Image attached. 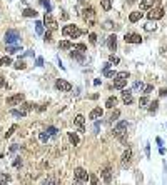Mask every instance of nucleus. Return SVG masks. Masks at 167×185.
I'll return each instance as SVG.
<instances>
[{
  "instance_id": "f257e3e1",
  "label": "nucleus",
  "mask_w": 167,
  "mask_h": 185,
  "mask_svg": "<svg viewBox=\"0 0 167 185\" xmlns=\"http://www.w3.org/2000/svg\"><path fill=\"white\" fill-rule=\"evenodd\" d=\"M80 15H82V18H84V22H85L89 27H94V25H95V15H97V13H95V10H94V7L87 5V7L82 10Z\"/></svg>"
},
{
  "instance_id": "f03ea898",
  "label": "nucleus",
  "mask_w": 167,
  "mask_h": 185,
  "mask_svg": "<svg viewBox=\"0 0 167 185\" xmlns=\"http://www.w3.org/2000/svg\"><path fill=\"white\" fill-rule=\"evenodd\" d=\"M20 42V32L15 30V28H10V30L5 32V43L7 45H17Z\"/></svg>"
},
{
  "instance_id": "7ed1b4c3",
  "label": "nucleus",
  "mask_w": 167,
  "mask_h": 185,
  "mask_svg": "<svg viewBox=\"0 0 167 185\" xmlns=\"http://www.w3.org/2000/svg\"><path fill=\"white\" fill-rule=\"evenodd\" d=\"M127 127H129V122L122 120L114 127V135L117 139H120L122 142H125V132H127Z\"/></svg>"
},
{
  "instance_id": "20e7f679",
  "label": "nucleus",
  "mask_w": 167,
  "mask_h": 185,
  "mask_svg": "<svg viewBox=\"0 0 167 185\" xmlns=\"http://www.w3.org/2000/svg\"><path fill=\"white\" fill-rule=\"evenodd\" d=\"M62 33L65 37H70V38H77V37H80L82 35V30L78 28L77 25H65L62 28Z\"/></svg>"
},
{
  "instance_id": "39448f33",
  "label": "nucleus",
  "mask_w": 167,
  "mask_h": 185,
  "mask_svg": "<svg viewBox=\"0 0 167 185\" xmlns=\"http://www.w3.org/2000/svg\"><path fill=\"white\" fill-rule=\"evenodd\" d=\"M43 27H47L48 30H57L58 23H57V20L50 15V13H45V15H43Z\"/></svg>"
},
{
  "instance_id": "423d86ee",
  "label": "nucleus",
  "mask_w": 167,
  "mask_h": 185,
  "mask_svg": "<svg viewBox=\"0 0 167 185\" xmlns=\"http://www.w3.org/2000/svg\"><path fill=\"white\" fill-rule=\"evenodd\" d=\"M73 175H75V180H78V182H87L90 177V173H87V170L85 168H82V167H77L75 170H73Z\"/></svg>"
},
{
  "instance_id": "0eeeda50",
  "label": "nucleus",
  "mask_w": 167,
  "mask_h": 185,
  "mask_svg": "<svg viewBox=\"0 0 167 185\" xmlns=\"http://www.w3.org/2000/svg\"><path fill=\"white\" fill-rule=\"evenodd\" d=\"M147 17H149V20H159V18L164 17V8H162V7L150 8V10L147 12Z\"/></svg>"
},
{
  "instance_id": "6e6552de",
  "label": "nucleus",
  "mask_w": 167,
  "mask_h": 185,
  "mask_svg": "<svg viewBox=\"0 0 167 185\" xmlns=\"http://www.w3.org/2000/svg\"><path fill=\"white\" fill-rule=\"evenodd\" d=\"M55 87H57V90H60V92H70L72 90V84H68V82L63 80V79H58L55 82Z\"/></svg>"
},
{
  "instance_id": "1a4fd4ad",
  "label": "nucleus",
  "mask_w": 167,
  "mask_h": 185,
  "mask_svg": "<svg viewBox=\"0 0 167 185\" xmlns=\"http://www.w3.org/2000/svg\"><path fill=\"white\" fill-rule=\"evenodd\" d=\"M23 94H15V95H10L7 99V105H18V104H22L23 102Z\"/></svg>"
},
{
  "instance_id": "9d476101",
  "label": "nucleus",
  "mask_w": 167,
  "mask_h": 185,
  "mask_svg": "<svg viewBox=\"0 0 167 185\" xmlns=\"http://www.w3.org/2000/svg\"><path fill=\"white\" fill-rule=\"evenodd\" d=\"M100 177L104 178L105 183H110V182H112V170H110L109 165H105V167L100 170Z\"/></svg>"
},
{
  "instance_id": "9b49d317",
  "label": "nucleus",
  "mask_w": 167,
  "mask_h": 185,
  "mask_svg": "<svg viewBox=\"0 0 167 185\" xmlns=\"http://www.w3.org/2000/svg\"><path fill=\"white\" fill-rule=\"evenodd\" d=\"M124 40H125V43H140L142 37L139 35V33H125Z\"/></svg>"
},
{
  "instance_id": "f8f14e48",
  "label": "nucleus",
  "mask_w": 167,
  "mask_h": 185,
  "mask_svg": "<svg viewBox=\"0 0 167 185\" xmlns=\"http://www.w3.org/2000/svg\"><path fill=\"white\" fill-rule=\"evenodd\" d=\"M73 124H75V127L78 129V132H85V117L84 115H77L75 119H73Z\"/></svg>"
},
{
  "instance_id": "ddd939ff",
  "label": "nucleus",
  "mask_w": 167,
  "mask_h": 185,
  "mask_svg": "<svg viewBox=\"0 0 167 185\" xmlns=\"http://www.w3.org/2000/svg\"><path fill=\"white\" fill-rule=\"evenodd\" d=\"M132 162V148L127 147V150L124 153H122V160H120V163H122V167H127Z\"/></svg>"
},
{
  "instance_id": "4468645a",
  "label": "nucleus",
  "mask_w": 167,
  "mask_h": 185,
  "mask_svg": "<svg viewBox=\"0 0 167 185\" xmlns=\"http://www.w3.org/2000/svg\"><path fill=\"white\" fill-rule=\"evenodd\" d=\"M107 47H109L110 52H115V48H117V37H115V33H112V35L107 37Z\"/></svg>"
},
{
  "instance_id": "2eb2a0df",
  "label": "nucleus",
  "mask_w": 167,
  "mask_h": 185,
  "mask_svg": "<svg viewBox=\"0 0 167 185\" xmlns=\"http://www.w3.org/2000/svg\"><path fill=\"white\" fill-rule=\"evenodd\" d=\"M102 114H104V110L100 109V107H95V109H92L90 110V114H89V119H92L94 122H97L102 117Z\"/></svg>"
},
{
  "instance_id": "dca6fc26",
  "label": "nucleus",
  "mask_w": 167,
  "mask_h": 185,
  "mask_svg": "<svg viewBox=\"0 0 167 185\" xmlns=\"http://www.w3.org/2000/svg\"><path fill=\"white\" fill-rule=\"evenodd\" d=\"M155 2H159V0H140V12L149 10V8H154Z\"/></svg>"
},
{
  "instance_id": "f3484780",
  "label": "nucleus",
  "mask_w": 167,
  "mask_h": 185,
  "mask_svg": "<svg viewBox=\"0 0 167 185\" xmlns=\"http://www.w3.org/2000/svg\"><path fill=\"white\" fill-rule=\"evenodd\" d=\"M122 100H124L125 105H130L134 102V97H132V92L130 90H124L122 92Z\"/></svg>"
},
{
  "instance_id": "a211bd4d",
  "label": "nucleus",
  "mask_w": 167,
  "mask_h": 185,
  "mask_svg": "<svg viewBox=\"0 0 167 185\" xmlns=\"http://www.w3.org/2000/svg\"><path fill=\"white\" fill-rule=\"evenodd\" d=\"M58 182H60L58 175H48V177L43 180V185H58Z\"/></svg>"
},
{
  "instance_id": "6ab92c4d",
  "label": "nucleus",
  "mask_w": 167,
  "mask_h": 185,
  "mask_svg": "<svg viewBox=\"0 0 167 185\" xmlns=\"http://www.w3.org/2000/svg\"><path fill=\"white\" fill-rule=\"evenodd\" d=\"M142 15H144V12H132L130 15H129V20L132 22V23H135V22H139L140 18H142Z\"/></svg>"
},
{
  "instance_id": "aec40b11",
  "label": "nucleus",
  "mask_w": 167,
  "mask_h": 185,
  "mask_svg": "<svg viewBox=\"0 0 167 185\" xmlns=\"http://www.w3.org/2000/svg\"><path fill=\"white\" fill-rule=\"evenodd\" d=\"M58 48H62V50H70V48H73V43L68 42V40H62L58 43Z\"/></svg>"
},
{
  "instance_id": "412c9836",
  "label": "nucleus",
  "mask_w": 167,
  "mask_h": 185,
  "mask_svg": "<svg viewBox=\"0 0 167 185\" xmlns=\"http://www.w3.org/2000/svg\"><path fill=\"white\" fill-rule=\"evenodd\" d=\"M68 140H70L72 145H78V142H80V139L75 132H68Z\"/></svg>"
},
{
  "instance_id": "4be33fe9",
  "label": "nucleus",
  "mask_w": 167,
  "mask_h": 185,
  "mask_svg": "<svg viewBox=\"0 0 167 185\" xmlns=\"http://www.w3.org/2000/svg\"><path fill=\"white\" fill-rule=\"evenodd\" d=\"M115 105H117V99H115V97H109L107 102H105V107H107V109H114Z\"/></svg>"
},
{
  "instance_id": "5701e85b",
  "label": "nucleus",
  "mask_w": 167,
  "mask_h": 185,
  "mask_svg": "<svg viewBox=\"0 0 167 185\" xmlns=\"http://www.w3.org/2000/svg\"><path fill=\"white\" fill-rule=\"evenodd\" d=\"M0 65H2V67H8V65H12V58L8 57V55L2 57V58H0Z\"/></svg>"
},
{
  "instance_id": "b1692460",
  "label": "nucleus",
  "mask_w": 167,
  "mask_h": 185,
  "mask_svg": "<svg viewBox=\"0 0 167 185\" xmlns=\"http://www.w3.org/2000/svg\"><path fill=\"white\" fill-rule=\"evenodd\" d=\"M7 52H8V53H17V52H22V47H20V45H7Z\"/></svg>"
},
{
  "instance_id": "393cba45",
  "label": "nucleus",
  "mask_w": 167,
  "mask_h": 185,
  "mask_svg": "<svg viewBox=\"0 0 167 185\" xmlns=\"http://www.w3.org/2000/svg\"><path fill=\"white\" fill-rule=\"evenodd\" d=\"M125 84H127V80H124V79H117V80H114V87H115V89H124Z\"/></svg>"
},
{
  "instance_id": "a878e982",
  "label": "nucleus",
  "mask_w": 167,
  "mask_h": 185,
  "mask_svg": "<svg viewBox=\"0 0 167 185\" xmlns=\"http://www.w3.org/2000/svg\"><path fill=\"white\" fill-rule=\"evenodd\" d=\"M23 17H37V12L33 10V8H25V10L22 12Z\"/></svg>"
},
{
  "instance_id": "bb28decb",
  "label": "nucleus",
  "mask_w": 167,
  "mask_h": 185,
  "mask_svg": "<svg viewBox=\"0 0 167 185\" xmlns=\"http://www.w3.org/2000/svg\"><path fill=\"white\" fill-rule=\"evenodd\" d=\"M73 50H77L78 53H85L87 52V47L84 45V43H75V45H73Z\"/></svg>"
},
{
  "instance_id": "cd10ccee",
  "label": "nucleus",
  "mask_w": 167,
  "mask_h": 185,
  "mask_svg": "<svg viewBox=\"0 0 167 185\" xmlns=\"http://www.w3.org/2000/svg\"><path fill=\"white\" fill-rule=\"evenodd\" d=\"M70 55V58H73V60H78V62H84V53H77V52H70L68 53Z\"/></svg>"
},
{
  "instance_id": "c85d7f7f",
  "label": "nucleus",
  "mask_w": 167,
  "mask_h": 185,
  "mask_svg": "<svg viewBox=\"0 0 167 185\" xmlns=\"http://www.w3.org/2000/svg\"><path fill=\"white\" fill-rule=\"evenodd\" d=\"M100 5L104 10H110V7H112V0H100Z\"/></svg>"
},
{
  "instance_id": "c756f323",
  "label": "nucleus",
  "mask_w": 167,
  "mask_h": 185,
  "mask_svg": "<svg viewBox=\"0 0 167 185\" xmlns=\"http://www.w3.org/2000/svg\"><path fill=\"white\" fill-rule=\"evenodd\" d=\"M22 109H23V112H25V114H27L28 110L35 109V105H33V104H30V102H23V104H22Z\"/></svg>"
},
{
  "instance_id": "7c9ffc66",
  "label": "nucleus",
  "mask_w": 167,
  "mask_h": 185,
  "mask_svg": "<svg viewBox=\"0 0 167 185\" xmlns=\"http://www.w3.org/2000/svg\"><path fill=\"white\" fill-rule=\"evenodd\" d=\"M159 109V102L157 100H154V102H150V105H149V112H152V114H154V112Z\"/></svg>"
},
{
  "instance_id": "2f4dec72",
  "label": "nucleus",
  "mask_w": 167,
  "mask_h": 185,
  "mask_svg": "<svg viewBox=\"0 0 167 185\" xmlns=\"http://www.w3.org/2000/svg\"><path fill=\"white\" fill-rule=\"evenodd\" d=\"M13 67H15L17 70H23L27 65H25V62H23V60H17V62H15V65H13Z\"/></svg>"
},
{
  "instance_id": "473e14b6",
  "label": "nucleus",
  "mask_w": 167,
  "mask_h": 185,
  "mask_svg": "<svg viewBox=\"0 0 167 185\" xmlns=\"http://www.w3.org/2000/svg\"><path fill=\"white\" fill-rule=\"evenodd\" d=\"M35 30H37V33H38V35H40V33L43 32V22H40V20H38V22H35Z\"/></svg>"
},
{
  "instance_id": "72a5a7b5",
  "label": "nucleus",
  "mask_w": 167,
  "mask_h": 185,
  "mask_svg": "<svg viewBox=\"0 0 167 185\" xmlns=\"http://www.w3.org/2000/svg\"><path fill=\"white\" fill-rule=\"evenodd\" d=\"M40 5L47 8V13L52 10V5H50V2H48V0H40Z\"/></svg>"
},
{
  "instance_id": "f704fd0d",
  "label": "nucleus",
  "mask_w": 167,
  "mask_h": 185,
  "mask_svg": "<svg viewBox=\"0 0 167 185\" xmlns=\"http://www.w3.org/2000/svg\"><path fill=\"white\" fill-rule=\"evenodd\" d=\"M144 28H145L147 32H150V30H155V23H154V22L150 20V22H147L145 25H144Z\"/></svg>"
},
{
  "instance_id": "c9c22d12",
  "label": "nucleus",
  "mask_w": 167,
  "mask_h": 185,
  "mask_svg": "<svg viewBox=\"0 0 167 185\" xmlns=\"http://www.w3.org/2000/svg\"><path fill=\"white\" fill-rule=\"evenodd\" d=\"M119 115H120V110H114V112H112V114H110V122H115L117 119H119Z\"/></svg>"
},
{
  "instance_id": "e433bc0d",
  "label": "nucleus",
  "mask_w": 167,
  "mask_h": 185,
  "mask_svg": "<svg viewBox=\"0 0 167 185\" xmlns=\"http://www.w3.org/2000/svg\"><path fill=\"white\" fill-rule=\"evenodd\" d=\"M17 130V125H12L10 129H8V132H5V139H8V137H12L13 135V132Z\"/></svg>"
},
{
  "instance_id": "4c0bfd02",
  "label": "nucleus",
  "mask_w": 167,
  "mask_h": 185,
  "mask_svg": "<svg viewBox=\"0 0 167 185\" xmlns=\"http://www.w3.org/2000/svg\"><path fill=\"white\" fill-rule=\"evenodd\" d=\"M10 114H12L13 117H25V115H27V114H25V112H23V110H12Z\"/></svg>"
},
{
  "instance_id": "58836bf2",
  "label": "nucleus",
  "mask_w": 167,
  "mask_h": 185,
  "mask_svg": "<svg viewBox=\"0 0 167 185\" xmlns=\"http://www.w3.org/2000/svg\"><path fill=\"white\" fill-rule=\"evenodd\" d=\"M117 79L127 80V79H129V72H119V74H117Z\"/></svg>"
},
{
  "instance_id": "ea45409f",
  "label": "nucleus",
  "mask_w": 167,
  "mask_h": 185,
  "mask_svg": "<svg viewBox=\"0 0 167 185\" xmlns=\"http://www.w3.org/2000/svg\"><path fill=\"white\" fill-rule=\"evenodd\" d=\"M89 40H90L92 45H95V43H97V35H95V33H89Z\"/></svg>"
},
{
  "instance_id": "a19ab883",
  "label": "nucleus",
  "mask_w": 167,
  "mask_h": 185,
  "mask_svg": "<svg viewBox=\"0 0 167 185\" xmlns=\"http://www.w3.org/2000/svg\"><path fill=\"white\" fill-rule=\"evenodd\" d=\"M90 180V185H99V180H97V175H90L89 177Z\"/></svg>"
},
{
  "instance_id": "79ce46f5",
  "label": "nucleus",
  "mask_w": 167,
  "mask_h": 185,
  "mask_svg": "<svg viewBox=\"0 0 167 185\" xmlns=\"http://www.w3.org/2000/svg\"><path fill=\"white\" fill-rule=\"evenodd\" d=\"M139 104H140V107H145L147 104H149V99H147V97H140Z\"/></svg>"
},
{
  "instance_id": "37998d69",
  "label": "nucleus",
  "mask_w": 167,
  "mask_h": 185,
  "mask_svg": "<svg viewBox=\"0 0 167 185\" xmlns=\"http://www.w3.org/2000/svg\"><path fill=\"white\" fill-rule=\"evenodd\" d=\"M45 132H47V134H48V135H55V134H57V132H58V130H57V129H55V127H48V129H47V130H45Z\"/></svg>"
},
{
  "instance_id": "c03bdc74",
  "label": "nucleus",
  "mask_w": 167,
  "mask_h": 185,
  "mask_svg": "<svg viewBox=\"0 0 167 185\" xmlns=\"http://www.w3.org/2000/svg\"><path fill=\"white\" fill-rule=\"evenodd\" d=\"M43 40H45V42H52V32H50V30H48L45 35H43Z\"/></svg>"
},
{
  "instance_id": "a18cd8bd",
  "label": "nucleus",
  "mask_w": 167,
  "mask_h": 185,
  "mask_svg": "<svg viewBox=\"0 0 167 185\" xmlns=\"http://www.w3.org/2000/svg\"><path fill=\"white\" fill-rule=\"evenodd\" d=\"M48 137H50V135H48L47 132H42V134H40V140H42V142H47Z\"/></svg>"
},
{
  "instance_id": "49530a36",
  "label": "nucleus",
  "mask_w": 167,
  "mask_h": 185,
  "mask_svg": "<svg viewBox=\"0 0 167 185\" xmlns=\"http://www.w3.org/2000/svg\"><path fill=\"white\" fill-rule=\"evenodd\" d=\"M109 62H110V64H115V65H117V64H119V62H120V60H119V57H114V55H110V58H109Z\"/></svg>"
},
{
  "instance_id": "de8ad7c7",
  "label": "nucleus",
  "mask_w": 167,
  "mask_h": 185,
  "mask_svg": "<svg viewBox=\"0 0 167 185\" xmlns=\"http://www.w3.org/2000/svg\"><path fill=\"white\" fill-rule=\"evenodd\" d=\"M104 75H105V77H117V74H115L114 70H105Z\"/></svg>"
},
{
  "instance_id": "09e8293b",
  "label": "nucleus",
  "mask_w": 167,
  "mask_h": 185,
  "mask_svg": "<svg viewBox=\"0 0 167 185\" xmlns=\"http://www.w3.org/2000/svg\"><path fill=\"white\" fill-rule=\"evenodd\" d=\"M112 27H114V23H112L110 20H107V22L104 23V28H107V30H109V28H112Z\"/></svg>"
},
{
  "instance_id": "8fccbe9b",
  "label": "nucleus",
  "mask_w": 167,
  "mask_h": 185,
  "mask_svg": "<svg viewBox=\"0 0 167 185\" xmlns=\"http://www.w3.org/2000/svg\"><path fill=\"white\" fill-rule=\"evenodd\" d=\"M144 90H145V92H144V94H145V95H149V94H150V92H152V85H147V87H145V89H144Z\"/></svg>"
},
{
  "instance_id": "3c124183",
  "label": "nucleus",
  "mask_w": 167,
  "mask_h": 185,
  "mask_svg": "<svg viewBox=\"0 0 167 185\" xmlns=\"http://www.w3.org/2000/svg\"><path fill=\"white\" fill-rule=\"evenodd\" d=\"M37 65H38V67H42V65H43V58H40V57L37 58Z\"/></svg>"
},
{
  "instance_id": "603ef678",
  "label": "nucleus",
  "mask_w": 167,
  "mask_h": 185,
  "mask_svg": "<svg viewBox=\"0 0 167 185\" xmlns=\"http://www.w3.org/2000/svg\"><path fill=\"white\" fill-rule=\"evenodd\" d=\"M13 165H15V167H20V165H22V160H20V158H17L15 162H13Z\"/></svg>"
},
{
  "instance_id": "864d4df0",
  "label": "nucleus",
  "mask_w": 167,
  "mask_h": 185,
  "mask_svg": "<svg viewBox=\"0 0 167 185\" xmlns=\"http://www.w3.org/2000/svg\"><path fill=\"white\" fill-rule=\"evenodd\" d=\"M110 65H112L110 62H107V64H104V72H105V70H109V69H110Z\"/></svg>"
},
{
  "instance_id": "5fc2aeb1",
  "label": "nucleus",
  "mask_w": 167,
  "mask_h": 185,
  "mask_svg": "<svg viewBox=\"0 0 167 185\" xmlns=\"http://www.w3.org/2000/svg\"><path fill=\"white\" fill-rule=\"evenodd\" d=\"M159 94H160V97H165V95H167V89H162Z\"/></svg>"
},
{
  "instance_id": "6e6d98bb",
  "label": "nucleus",
  "mask_w": 167,
  "mask_h": 185,
  "mask_svg": "<svg viewBox=\"0 0 167 185\" xmlns=\"http://www.w3.org/2000/svg\"><path fill=\"white\" fill-rule=\"evenodd\" d=\"M0 87H5V80H3L2 77H0Z\"/></svg>"
},
{
  "instance_id": "4d7b16f0",
  "label": "nucleus",
  "mask_w": 167,
  "mask_h": 185,
  "mask_svg": "<svg viewBox=\"0 0 167 185\" xmlns=\"http://www.w3.org/2000/svg\"><path fill=\"white\" fill-rule=\"evenodd\" d=\"M72 185H82V182H78V180H75V182H73Z\"/></svg>"
},
{
  "instance_id": "13d9d810",
  "label": "nucleus",
  "mask_w": 167,
  "mask_h": 185,
  "mask_svg": "<svg viewBox=\"0 0 167 185\" xmlns=\"http://www.w3.org/2000/svg\"><path fill=\"white\" fill-rule=\"evenodd\" d=\"M0 185H7V182H3V180H0Z\"/></svg>"
},
{
  "instance_id": "bf43d9fd",
  "label": "nucleus",
  "mask_w": 167,
  "mask_h": 185,
  "mask_svg": "<svg viewBox=\"0 0 167 185\" xmlns=\"http://www.w3.org/2000/svg\"><path fill=\"white\" fill-rule=\"evenodd\" d=\"M130 2H134V0H130Z\"/></svg>"
}]
</instances>
